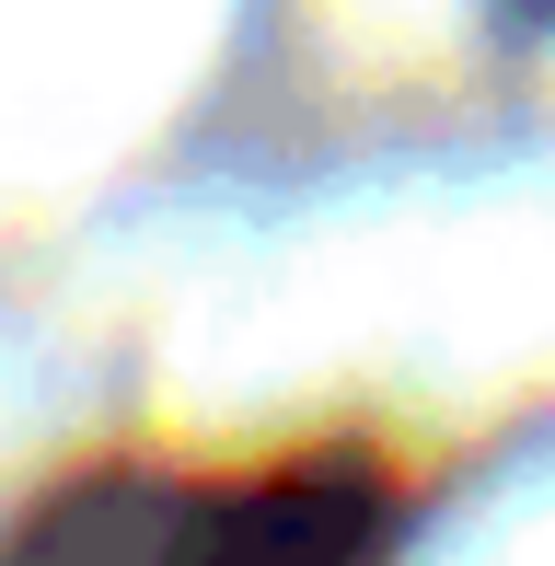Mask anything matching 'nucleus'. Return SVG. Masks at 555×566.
<instances>
[{
  "mask_svg": "<svg viewBox=\"0 0 555 566\" xmlns=\"http://www.w3.org/2000/svg\"><path fill=\"white\" fill-rule=\"evenodd\" d=\"M383 497L359 462H301L243 485H82L23 521L0 566H370Z\"/></svg>",
  "mask_w": 555,
  "mask_h": 566,
  "instance_id": "nucleus-1",
  "label": "nucleus"
}]
</instances>
